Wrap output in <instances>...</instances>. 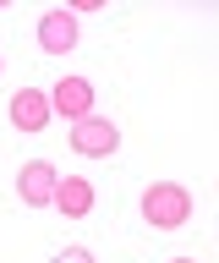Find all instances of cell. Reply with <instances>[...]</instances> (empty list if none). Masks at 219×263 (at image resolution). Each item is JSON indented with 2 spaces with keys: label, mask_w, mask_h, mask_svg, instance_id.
Segmentation results:
<instances>
[{
  "label": "cell",
  "mask_w": 219,
  "mask_h": 263,
  "mask_svg": "<svg viewBox=\"0 0 219 263\" xmlns=\"http://www.w3.org/2000/svg\"><path fill=\"white\" fill-rule=\"evenodd\" d=\"M55 186H61V176H55L50 159H28V164H22L17 192H22V203H28V209H50V203H55Z\"/></svg>",
  "instance_id": "cell-4"
},
{
  "label": "cell",
  "mask_w": 219,
  "mask_h": 263,
  "mask_svg": "<svg viewBox=\"0 0 219 263\" xmlns=\"http://www.w3.org/2000/svg\"><path fill=\"white\" fill-rule=\"evenodd\" d=\"M71 148H77L83 159H110L121 148V132H115V121H104V115H83V121L71 126Z\"/></svg>",
  "instance_id": "cell-2"
},
{
  "label": "cell",
  "mask_w": 219,
  "mask_h": 263,
  "mask_svg": "<svg viewBox=\"0 0 219 263\" xmlns=\"http://www.w3.org/2000/svg\"><path fill=\"white\" fill-rule=\"evenodd\" d=\"M55 263H93L88 247H66V252H55Z\"/></svg>",
  "instance_id": "cell-8"
},
{
  "label": "cell",
  "mask_w": 219,
  "mask_h": 263,
  "mask_svg": "<svg viewBox=\"0 0 219 263\" xmlns=\"http://www.w3.org/2000/svg\"><path fill=\"white\" fill-rule=\"evenodd\" d=\"M170 263H197V258H170Z\"/></svg>",
  "instance_id": "cell-9"
},
{
  "label": "cell",
  "mask_w": 219,
  "mask_h": 263,
  "mask_svg": "<svg viewBox=\"0 0 219 263\" xmlns=\"http://www.w3.org/2000/svg\"><path fill=\"white\" fill-rule=\"evenodd\" d=\"M38 49H44V55L77 49V11H44L38 16Z\"/></svg>",
  "instance_id": "cell-5"
},
{
  "label": "cell",
  "mask_w": 219,
  "mask_h": 263,
  "mask_svg": "<svg viewBox=\"0 0 219 263\" xmlns=\"http://www.w3.org/2000/svg\"><path fill=\"white\" fill-rule=\"evenodd\" d=\"M143 219H148L153 230H175L192 219V192L186 186H175V181H153L148 192H143Z\"/></svg>",
  "instance_id": "cell-1"
},
{
  "label": "cell",
  "mask_w": 219,
  "mask_h": 263,
  "mask_svg": "<svg viewBox=\"0 0 219 263\" xmlns=\"http://www.w3.org/2000/svg\"><path fill=\"white\" fill-rule=\"evenodd\" d=\"M55 209L66 214V219H83V214L93 209V181H88V176H61V186H55Z\"/></svg>",
  "instance_id": "cell-7"
},
{
  "label": "cell",
  "mask_w": 219,
  "mask_h": 263,
  "mask_svg": "<svg viewBox=\"0 0 219 263\" xmlns=\"http://www.w3.org/2000/svg\"><path fill=\"white\" fill-rule=\"evenodd\" d=\"M11 121H17V132H44L50 126V93L22 88V93L11 99Z\"/></svg>",
  "instance_id": "cell-6"
},
{
  "label": "cell",
  "mask_w": 219,
  "mask_h": 263,
  "mask_svg": "<svg viewBox=\"0 0 219 263\" xmlns=\"http://www.w3.org/2000/svg\"><path fill=\"white\" fill-rule=\"evenodd\" d=\"M93 99H99V88L88 77H61L50 88V115H66V121H83V115H93Z\"/></svg>",
  "instance_id": "cell-3"
}]
</instances>
